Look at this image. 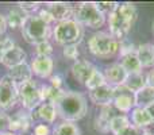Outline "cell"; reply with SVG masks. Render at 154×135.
I'll return each instance as SVG.
<instances>
[{"label":"cell","instance_id":"1","mask_svg":"<svg viewBox=\"0 0 154 135\" xmlns=\"http://www.w3.org/2000/svg\"><path fill=\"white\" fill-rule=\"evenodd\" d=\"M138 18V11L133 3H122L108 15L109 34L118 41L126 39Z\"/></svg>","mask_w":154,"mask_h":135},{"label":"cell","instance_id":"2","mask_svg":"<svg viewBox=\"0 0 154 135\" xmlns=\"http://www.w3.org/2000/svg\"><path fill=\"white\" fill-rule=\"evenodd\" d=\"M54 106L58 116L62 118L64 122H77L88 112L87 99L79 92H64Z\"/></svg>","mask_w":154,"mask_h":135},{"label":"cell","instance_id":"3","mask_svg":"<svg viewBox=\"0 0 154 135\" xmlns=\"http://www.w3.org/2000/svg\"><path fill=\"white\" fill-rule=\"evenodd\" d=\"M53 34L50 29V23L41 18L39 15H30L22 27V35L24 41L31 45H38L41 42L49 41L50 35Z\"/></svg>","mask_w":154,"mask_h":135},{"label":"cell","instance_id":"4","mask_svg":"<svg viewBox=\"0 0 154 135\" xmlns=\"http://www.w3.org/2000/svg\"><path fill=\"white\" fill-rule=\"evenodd\" d=\"M88 49L95 57L101 60L112 58L119 51V41L108 32H95L88 41Z\"/></svg>","mask_w":154,"mask_h":135},{"label":"cell","instance_id":"5","mask_svg":"<svg viewBox=\"0 0 154 135\" xmlns=\"http://www.w3.org/2000/svg\"><path fill=\"white\" fill-rule=\"evenodd\" d=\"M107 16L96 7V3H79L73 5V19L82 27L100 29L106 23Z\"/></svg>","mask_w":154,"mask_h":135},{"label":"cell","instance_id":"6","mask_svg":"<svg viewBox=\"0 0 154 135\" xmlns=\"http://www.w3.org/2000/svg\"><path fill=\"white\" fill-rule=\"evenodd\" d=\"M84 35V27L75 19L60 22L53 29V38L58 45H77Z\"/></svg>","mask_w":154,"mask_h":135},{"label":"cell","instance_id":"7","mask_svg":"<svg viewBox=\"0 0 154 135\" xmlns=\"http://www.w3.org/2000/svg\"><path fill=\"white\" fill-rule=\"evenodd\" d=\"M18 93H19V100H20L22 106H23L27 111H32V109L38 108V107L43 103L41 87L34 80L19 85Z\"/></svg>","mask_w":154,"mask_h":135},{"label":"cell","instance_id":"8","mask_svg":"<svg viewBox=\"0 0 154 135\" xmlns=\"http://www.w3.org/2000/svg\"><path fill=\"white\" fill-rule=\"evenodd\" d=\"M18 100V85L8 77V74H5L0 78V109L7 111L14 108Z\"/></svg>","mask_w":154,"mask_h":135},{"label":"cell","instance_id":"9","mask_svg":"<svg viewBox=\"0 0 154 135\" xmlns=\"http://www.w3.org/2000/svg\"><path fill=\"white\" fill-rule=\"evenodd\" d=\"M112 106L120 112H130L131 109L135 108L134 103V93H131L128 89H126L125 85L115 88V97L112 101Z\"/></svg>","mask_w":154,"mask_h":135},{"label":"cell","instance_id":"10","mask_svg":"<svg viewBox=\"0 0 154 135\" xmlns=\"http://www.w3.org/2000/svg\"><path fill=\"white\" fill-rule=\"evenodd\" d=\"M115 97V88L108 84H104L96 89L89 91V99L93 104L100 107L111 106Z\"/></svg>","mask_w":154,"mask_h":135},{"label":"cell","instance_id":"11","mask_svg":"<svg viewBox=\"0 0 154 135\" xmlns=\"http://www.w3.org/2000/svg\"><path fill=\"white\" fill-rule=\"evenodd\" d=\"M46 5H48L46 10L49 11L53 20L57 22V23L73 19V5L69 4V3L57 2V3H48Z\"/></svg>","mask_w":154,"mask_h":135},{"label":"cell","instance_id":"12","mask_svg":"<svg viewBox=\"0 0 154 135\" xmlns=\"http://www.w3.org/2000/svg\"><path fill=\"white\" fill-rule=\"evenodd\" d=\"M128 73L125 70V68L120 64H112L111 66H108L104 72V78L106 82L111 87H122L125 85V81L127 78Z\"/></svg>","mask_w":154,"mask_h":135},{"label":"cell","instance_id":"13","mask_svg":"<svg viewBox=\"0 0 154 135\" xmlns=\"http://www.w3.org/2000/svg\"><path fill=\"white\" fill-rule=\"evenodd\" d=\"M97 70V68L93 66L89 61H76L72 66V74L73 77L81 84H87L93 76V73Z\"/></svg>","mask_w":154,"mask_h":135},{"label":"cell","instance_id":"14","mask_svg":"<svg viewBox=\"0 0 154 135\" xmlns=\"http://www.w3.org/2000/svg\"><path fill=\"white\" fill-rule=\"evenodd\" d=\"M54 61L51 57H37L31 64L32 74H35L39 78H49L53 73Z\"/></svg>","mask_w":154,"mask_h":135},{"label":"cell","instance_id":"15","mask_svg":"<svg viewBox=\"0 0 154 135\" xmlns=\"http://www.w3.org/2000/svg\"><path fill=\"white\" fill-rule=\"evenodd\" d=\"M26 58H27V54L24 53V50L19 46H14L11 50H8L7 53L3 56L2 58V64L4 65L5 68L8 69H12L18 65H22L26 62Z\"/></svg>","mask_w":154,"mask_h":135},{"label":"cell","instance_id":"16","mask_svg":"<svg viewBox=\"0 0 154 135\" xmlns=\"http://www.w3.org/2000/svg\"><path fill=\"white\" fill-rule=\"evenodd\" d=\"M8 77L15 82L16 85H22L24 82H29L32 80V70H31V66L29 64H22V65H18V66L10 69L8 72Z\"/></svg>","mask_w":154,"mask_h":135},{"label":"cell","instance_id":"17","mask_svg":"<svg viewBox=\"0 0 154 135\" xmlns=\"http://www.w3.org/2000/svg\"><path fill=\"white\" fill-rule=\"evenodd\" d=\"M30 16V14L27 11H24L23 8L20 7H12L10 11H8V15L5 16L7 19V26L11 27V29H19V27H23L24 22L27 20V18Z\"/></svg>","mask_w":154,"mask_h":135},{"label":"cell","instance_id":"18","mask_svg":"<svg viewBox=\"0 0 154 135\" xmlns=\"http://www.w3.org/2000/svg\"><path fill=\"white\" fill-rule=\"evenodd\" d=\"M134 103L138 108H147L154 104V88L146 85L141 91L134 93Z\"/></svg>","mask_w":154,"mask_h":135},{"label":"cell","instance_id":"19","mask_svg":"<svg viewBox=\"0 0 154 135\" xmlns=\"http://www.w3.org/2000/svg\"><path fill=\"white\" fill-rule=\"evenodd\" d=\"M135 53L143 68H154V45L150 43L139 45L135 49Z\"/></svg>","mask_w":154,"mask_h":135},{"label":"cell","instance_id":"20","mask_svg":"<svg viewBox=\"0 0 154 135\" xmlns=\"http://www.w3.org/2000/svg\"><path fill=\"white\" fill-rule=\"evenodd\" d=\"M120 65L125 68V70L127 72L128 74L142 73V68H143L135 51H133V53H128V54H126V56H123L122 60H120Z\"/></svg>","mask_w":154,"mask_h":135},{"label":"cell","instance_id":"21","mask_svg":"<svg viewBox=\"0 0 154 135\" xmlns=\"http://www.w3.org/2000/svg\"><path fill=\"white\" fill-rule=\"evenodd\" d=\"M31 126V118L26 114V112H18L15 116H11V124H10V131H24L29 130V127Z\"/></svg>","mask_w":154,"mask_h":135},{"label":"cell","instance_id":"22","mask_svg":"<svg viewBox=\"0 0 154 135\" xmlns=\"http://www.w3.org/2000/svg\"><path fill=\"white\" fill-rule=\"evenodd\" d=\"M131 122H133V126L141 128V130L153 124V120L150 118V115L147 114L146 108H138V107H135L131 111Z\"/></svg>","mask_w":154,"mask_h":135},{"label":"cell","instance_id":"23","mask_svg":"<svg viewBox=\"0 0 154 135\" xmlns=\"http://www.w3.org/2000/svg\"><path fill=\"white\" fill-rule=\"evenodd\" d=\"M147 85L146 76L143 73H135V74H128L127 78L125 81V88L128 89L131 93H137Z\"/></svg>","mask_w":154,"mask_h":135},{"label":"cell","instance_id":"24","mask_svg":"<svg viewBox=\"0 0 154 135\" xmlns=\"http://www.w3.org/2000/svg\"><path fill=\"white\" fill-rule=\"evenodd\" d=\"M37 116L39 119L45 120L48 123H53L56 120V118L58 116L57 114L56 106L51 103H42L39 107L37 108Z\"/></svg>","mask_w":154,"mask_h":135},{"label":"cell","instance_id":"25","mask_svg":"<svg viewBox=\"0 0 154 135\" xmlns=\"http://www.w3.org/2000/svg\"><path fill=\"white\" fill-rule=\"evenodd\" d=\"M41 92H42L43 103L56 104V101L62 96L64 91L60 89V88H54L53 85H43V87H41Z\"/></svg>","mask_w":154,"mask_h":135},{"label":"cell","instance_id":"26","mask_svg":"<svg viewBox=\"0 0 154 135\" xmlns=\"http://www.w3.org/2000/svg\"><path fill=\"white\" fill-rule=\"evenodd\" d=\"M131 123H130V120L127 119V116H125V115H115L111 119V122H109V131L114 135H119Z\"/></svg>","mask_w":154,"mask_h":135},{"label":"cell","instance_id":"27","mask_svg":"<svg viewBox=\"0 0 154 135\" xmlns=\"http://www.w3.org/2000/svg\"><path fill=\"white\" fill-rule=\"evenodd\" d=\"M53 135H80L79 127L72 122H62L53 131Z\"/></svg>","mask_w":154,"mask_h":135},{"label":"cell","instance_id":"28","mask_svg":"<svg viewBox=\"0 0 154 135\" xmlns=\"http://www.w3.org/2000/svg\"><path fill=\"white\" fill-rule=\"evenodd\" d=\"M104 84H107L106 78H104V74L101 73V72L96 70L95 73H93V76L91 77V80L85 84V87H87L89 91H92V89H96V88L101 87V85H104Z\"/></svg>","mask_w":154,"mask_h":135},{"label":"cell","instance_id":"29","mask_svg":"<svg viewBox=\"0 0 154 135\" xmlns=\"http://www.w3.org/2000/svg\"><path fill=\"white\" fill-rule=\"evenodd\" d=\"M35 53H37V57H50V54L53 53V46L49 41L41 42L35 45Z\"/></svg>","mask_w":154,"mask_h":135},{"label":"cell","instance_id":"30","mask_svg":"<svg viewBox=\"0 0 154 135\" xmlns=\"http://www.w3.org/2000/svg\"><path fill=\"white\" fill-rule=\"evenodd\" d=\"M14 46H15V45H14V41L11 39L10 37L0 38V61H2L3 56H4L8 50H11Z\"/></svg>","mask_w":154,"mask_h":135},{"label":"cell","instance_id":"31","mask_svg":"<svg viewBox=\"0 0 154 135\" xmlns=\"http://www.w3.org/2000/svg\"><path fill=\"white\" fill-rule=\"evenodd\" d=\"M64 57L68 60H73V61H77L79 58V49H77V45H68L64 46Z\"/></svg>","mask_w":154,"mask_h":135},{"label":"cell","instance_id":"32","mask_svg":"<svg viewBox=\"0 0 154 135\" xmlns=\"http://www.w3.org/2000/svg\"><path fill=\"white\" fill-rule=\"evenodd\" d=\"M109 122H111L109 119H107V118L99 115L97 119H96V122H95L96 130L100 131V133H108L109 131Z\"/></svg>","mask_w":154,"mask_h":135},{"label":"cell","instance_id":"33","mask_svg":"<svg viewBox=\"0 0 154 135\" xmlns=\"http://www.w3.org/2000/svg\"><path fill=\"white\" fill-rule=\"evenodd\" d=\"M96 7L99 8V10L101 11V12L104 14V15H109V14L112 12V11L115 10V8L118 7V3H108V2H100V3H96Z\"/></svg>","mask_w":154,"mask_h":135},{"label":"cell","instance_id":"34","mask_svg":"<svg viewBox=\"0 0 154 135\" xmlns=\"http://www.w3.org/2000/svg\"><path fill=\"white\" fill-rule=\"evenodd\" d=\"M10 124H11V116H8L4 112H0V135L10 131Z\"/></svg>","mask_w":154,"mask_h":135},{"label":"cell","instance_id":"35","mask_svg":"<svg viewBox=\"0 0 154 135\" xmlns=\"http://www.w3.org/2000/svg\"><path fill=\"white\" fill-rule=\"evenodd\" d=\"M119 50H120V56L123 57L128 53L135 51V49H134L133 42H128L127 39H123V41H120V43H119Z\"/></svg>","mask_w":154,"mask_h":135},{"label":"cell","instance_id":"36","mask_svg":"<svg viewBox=\"0 0 154 135\" xmlns=\"http://www.w3.org/2000/svg\"><path fill=\"white\" fill-rule=\"evenodd\" d=\"M142 134H143V133H142L141 128H138V127H135V126L130 124V126H127V127H126L119 135H142Z\"/></svg>","mask_w":154,"mask_h":135},{"label":"cell","instance_id":"37","mask_svg":"<svg viewBox=\"0 0 154 135\" xmlns=\"http://www.w3.org/2000/svg\"><path fill=\"white\" fill-rule=\"evenodd\" d=\"M35 135H50V128L48 124H38L34 128Z\"/></svg>","mask_w":154,"mask_h":135},{"label":"cell","instance_id":"38","mask_svg":"<svg viewBox=\"0 0 154 135\" xmlns=\"http://www.w3.org/2000/svg\"><path fill=\"white\" fill-rule=\"evenodd\" d=\"M38 5H39V3H32V2H23V3H18V7L23 8L24 11H27L29 12V10H35V8H38Z\"/></svg>","mask_w":154,"mask_h":135},{"label":"cell","instance_id":"39","mask_svg":"<svg viewBox=\"0 0 154 135\" xmlns=\"http://www.w3.org/2000/svg\"><path fill=\"white\" fill-rule=\"evenodd\" d=\"M7 19H5L4 15H2L0 14V35H3L5 32V30H7Z\"/></svg>","mask_w":154,"mask_h":135},{"label":"cell","instance_id":"40","mask_svg":"<svg viewBox=\"0 0 154 135\" xmlns=\"http://www.w3.org/2000/svg\"><path fill=\"white\" fill-rule=\"evenodd\" d=\"M146 80H147V85H149V87H152V88H154V68L149 72Z\"/></svg>","mask_w":154,"mask_h":135},{"label":"cell","instance_id":"41","mask_svg":"<svg viewBox=\"0 0 154 135\" xmlns=\"http://www.w3.org/2000/svg\"><path fill=\"white\" fill-rule=\"evenodd\" d=\"M51 85H53L54 88H60V89H61V78H60L58 76L51 77Z\"/></svg>","mask_w":154,"mask_h":135},{"label":"cell","instance_id":"42","mask_svg":"<svg viewBox=\"0 0 154 135\" xmlns=\"http://www.w3.org/2000/svg\"><path fill=\"white\" fill-rule=\"evenodd\" d=\"M146 111H147V114L150 115V118H152V120H153V123H154V104H152L150 107H147Z\"/></svg>","mask_w":154,"mask_h":135},{"label":"cell","instance_id":"43","mask_svg":"<svg viewBox=\"0 0 154 135\" xmlns=\"http://www.w3.org/2000/svg\"><path fill=\"white\" fill-rule=\"evenodd\" d=\"M142 135H154V134H153V133H150V131H145V133L142 134Z\"/></svg>","mask_w":154,"mask_h":135},{"label":"cell","instance_id":"44","mask_svg":"<svg viewBox=\"0 0 154 135\" xmlns=\"http://www.w3.org/2000/svg\"><path fill=\"white\" fill-rule=\"evenodd\" d=\"M3 135H16L15 133H11V131H8V133H5V134H3Z\"/></svg>","mask_w":154,"mask_h":135},{"label":"cell","instance_id":"45","mask_svg":"<svg viewBox=\"0 0 154 135\" xmlns=\"http://www.w3.org/2000/svg\"><path fill=\"white\" fill-rule=\"evenodd\" d=\"M153 32H154V23H153Z\"/></svg>","mask_w":154,"mask_h":135}]
</instances>
